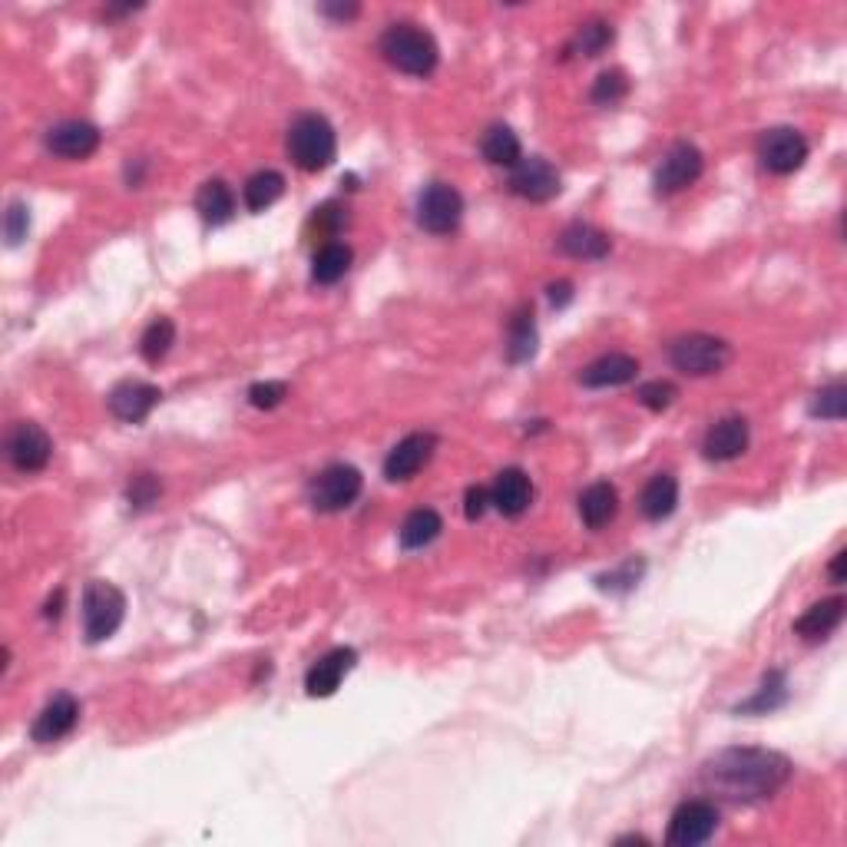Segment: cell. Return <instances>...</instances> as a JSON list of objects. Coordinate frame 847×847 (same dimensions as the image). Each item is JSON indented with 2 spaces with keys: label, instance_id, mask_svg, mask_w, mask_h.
<instances>
[{
  "label": "cell",
  "instance_id": "cell-1",
  "mask_svg": "<svg viewBox=\"0 0 847 847\" xmlns=\"http://www.w3.org/2000/svg\"><path fill=\"white\" fill-rule=\"evenodd\" d=\"M788 778L791 762L768 749H725L702 765V781L708 791L742 804L772 798Z\"/></svg>",
  "mask_w": 847,
  "mask_h": 847
},
{
  "label": "cell",
  "instance_id": "cell-2",
  "mask_svg": "<svg viewBox=\"0 0 847 847\" xmlns=\"http://www.w3.org/2000/svg\"><path fill=\"white\" fill-rule=\"evenodd\" d=\"M381 54L395 70H401L408 77H427V73H434V67L440 60L437 40L424 27L408 24V21L391 24L381 34Z\"/></svg>",
  "mask_w": 847,
  "mask_h": 847
},
{
  "label": "cell",
  "instance_id": "cell-3",
  "mask_svg": "<svg viewBox=\"0 0 847 847\" xmlns=\"http://www.w3.org/2000/svg\"><path fill=\"white\" fill-rule=\"evenodd\" d=\"M289 156L305 173H321L338 156V140L325 116L302 113L289 130Z\"/></svg>",
  "mask_w": 847,
  "mask_h": 847
},
{
  "label": "cell",
  "instance_id": "cell-4",
  "mask_svg": "<svg viewBox=\"0 0 847 847\" xmlns=\"http://www.w3.org/2000/svg\"><path fill=\"white\" fill-rule=\"evenodd\" d=\"M127 616V596L119 592L113 583L93 579L83 589V633L86 643H106Z\"/></svg>",
  "mask_w": 847,
  "mask_h": 847
},
{
  "label": "cell",
  "instance_id": "cell-5",
  "mask_svg": "<svg viewBox=\"0 0 847 847\" xmlns=\"http://www.w3.org/2000/svg\"><path fill=\"white\" fill-rule=\"evenodd\" d=\"M732 348L729 341H721L715 334H682L669 344V361L672 368L692 378H705V375H718L725 365H729Z\"/></svg>",
  "mask_w": 847,
  "mask_h": 847
},
{
  "label": "cell",
  "instance_id": "cell-6",
  "mask_svg": "<svg viewBox=\"0 0 847 847\" xmlns=\"http://www.w3.org/2000/svg\"><path fill=\"white\" fill-rule=\"evenodd\" d=\"M365 487V477L351 463H331L325 467L308 487V501L318 514H341L348 510Z\"/></svg>",
  "mask_w": 847,
  "mask_h": 847
},
{
  "label": "cell",
  "instance_id": "cell-7",
  "mask_svg": "<svg viewBox=\"0 0 847 847\" xmlns=\"http://www.w3.org/2000/svg\"><path fill=\"white\" fill-rule=\"evenodd\" d=\"M463 219V196L447 183H431L417 199V225L431 235H450Z\"/></svg>",
  "mask_w": 847,
  "mask_h": 847
},
{
  "label": "cell",
  "instance_id": "cell-8",
  "mask_svg": "<svg viewBox=\"0 0 847 847\" xmlns=\"http://www.w3.org/2000/svg\"><path fill=\"white\" fill-rule=\"evenodd\" d=\"M758 160L775 176H791L808 160V140L791 127H775L758 140Z\"/></svg>",
  "mask_w": 847,
  "mask_h": 847
},
{
  "label": "cell",
  "instance_id": "cell-9",
  "mask_svg": "<svg viewBox=\"0 0 847 847\" xmlns=\"http://www.w3.org/2000/svg\"><path fill=\"white\" fill-rule=\"evenodd\" d=\"M54 457V440L50 434L34 424V421H21L11 434H8V460L21 470V473H37L50 463Z\"/></svg>",
  "mask_w": 847,
  "mask_h": 847
},
{
  "label": "cell",
  "instance_id": "cell-10",
  "mask_svg": "<svg viewBox=\"0 0 847 847\" xmlns=\"http://www.w3.org/2000/svg\"><path fill=\"white\" fill-rule=\"evenodd\" d=\"M718 827V811L708 801H685L675 808L672 821H669V834L666 840L672 847H695L705 844Z\"/></svg>",
  "mask_w": 847,
  "mask_h": 847
},
{
  "label": "cell",
  "instance_id": "cell-11",
  "mask_svg": "<svg viewBox=\"0 0 847 847\" xmlns=\"http://www.w3.org/2000/svg\"><path fill=\"white\" fill-rule=\"evenodd\" d=\"M702 166H705V160H702V153H698V146H692V143H675L666 156H662V163H659V169H656V192L659 196H672V192H682V189H689L698 176H702Z\"/></svg>",
  "mask_w": 847,
  "mask_h": 847
},
{
  "label": "cell",
  "instance_id": "cell-12",
  "mask_svg": "<svg viewBox=\"0 0 847 847\" xmlns=\"http://www.w3.org/2000/svg\"><path fill=\"white\" fill-rule=\"evenodd\" d=\"M44 146L57 160H86L99 150V130L86 119H63V123L47 130Z\"/></svg>",
  "mask_w": 847,
  "mask_h": 847
},
{
  "label": "cell",
  "instance_id": "cell-13",
  "mask_svg": "<svg viewBox=\"0 0 847 847\" xmlns=\"http://www.w3.org/2000/svg\"><path fill=\"white\" fill-rule=\"evenodd\" d=\"M510 189L530 202H550L560 196V173L543 156H527L510 169Z\"/></svg>",
  "mask_w": 847,
  "mask_h": 847
},
{
  "label": "cell",
  "instance_id": "cell-14",
  "mask_svg": "<svg viewBox=\"0 0 847 847\" xmlns=\"http://www.w3.org/2000/svg\"><path fill=\"white\" fill-rule=\"evenodd\" d=\"M77 721H80V702L70 692H60L40 708V715L34 718L31 736H34L37 745H50V742L67 739L77 729Z\"/></svg>",
  "mask_w": 847,
  "mask_h": 847
},
{
  "label": "cell",
  "instance_id": "cell-15",
  "mask_svg": "<svg viewBox=\"0 0 847 847\" xmlns=\"http://www.w3.org/2000/svg\"><path fill=\"white\" fill-rule=\"evenodd\" d=\"M437 450V437L431 431L421 434H408L388 457H385V477L388 480H411L417 470H424V463L434 457Z\"/></svg>",
  "mask_w": 847,
  "mask_h": 847
},
{
  "label": "cell",
  "instance_id": "cell-16",
  "mask_svg": "<svg viewBox=\"0 0 847 847\" xmlns=\"http://www.w3.org/2000/svg\"><path fill=\"white\" fill-rule=\"evenodd\" d=\"M163 391L146 381H123L109 391V411L123 424H140L150 417V411L160 404Z\"/></svg>",
  "mask_w": 847,
  "mask_h": 847
},
{
  "label": "cell",
  "instance_id": "cell-17",
  "mask_svg": "<svg viewBox=\"0 0 847 847\" xmlns=\"http://www.w3.org/2000/svg\"><path fill=\"white\" fill-rule=\"evenodd\" d=\"M491 501H494V507H497L504 517H520V514H527L530 504H533V483H530V477H527L520 467L501 470L497 480H494V487H491Z\"/></svg>",
  "mask_w": 847,
  "mask_h": 847
},
{
  "label": "cell",
  "instance_id": "cell-18",
  "mask_svg": "<svg viewBox=\"0 0 847 847\" xmlns=\"http://www.w3.org/2000/svg\"><path fill=\"white\" fill-rule=\"evenodd\" d=\"M708 460H736L749 450V421L745 417H721L708 427L702 444Z\"/></svg>",
  "mask_w": 847,
  "mask_h": 847
},
{
  "label": "cell",
  "instance_id": "cell-19",
  "mask_svg": "<svg viewBox=\"0 0 847 847\" xmlns=\"http://www.w3.org/2000/svg\"><path fill=\"white\" fill-rule=\"evenodd\" d=\"M636 375H639V361L633 354L613 351V354L596 357L592 365H586L579 381H583V388H620V385H630Z\"/></svg>",
  "mask_w": 847,
  "mask_h": 847
},
{
  "label": "cell",
  "instance_id": "cell-20",
  "mask_svg": "<svg viewBox=\"0 0 847 847\" xmlns=\"http://www.w3.org/2000/svg\"><path fill=\"white\" fill-rule=\"evenodd\" d=\"M560 249L569 256V259H583V262H596V259H607L613 242L607 232H599L596 225L589 222H573L560 232Z\"/></svg>",
  "mask_w": 847,
  "mask_h": 847
},
{
  "label": "cell",
  "instance_id": "cell-21",
  "mask_svg": "<svg viewBox=\"0 0 847 847\" xmlns=\"http://www.w3.org/2000/svg\"><path fill=\"white\" fill-rule=\"evenodd\" d=\"M354 659H357L354 649H331L328 656H321V659L308 669V675H305L308 695H315V698L334 695L338 685H341V679L354 669Z\"/></svg>",
  "mask_w": 847,
  "mask_h": 847
},
{
  "label": "cell",
  "instance_id": "cell-22",
  "mask_svg": "<svg viewBox=\"0 0 847 847\" xmlns=\"http://www.w3.org/2000/svg\"><path fill=\"white\" fill-rule=\"evenodd\" d=\"M620 510V494L610 480H596L579 494V517L589 530H602L607 524H613Z\"/></svg>",
  "mask_w": 847,
  "mask_h": 847
},
{
  "label": "cell",
  "instance_id": "cell-23",
  "mask_svg": "<svg viewBox=\"0 0 847 847\" xmlns=\"http://www.w3.org/2000/svg\"><path fill=\"white\" fill-rule=\"evenodd\" d=\"M844 607H847V602H844L840 596H831V599L814 602V607H811V610L795 623V633H798L801 639H808V643L827 639V636L840 626V620H844Z\"/></svg>",
  "mask_w": 847,
  "mask_h": 847
},
{
  "label": "cell",
  "instance_id": "cell-24",
  "mask_svg": "<svg viewBox=\"0 0 847 847\" xmlns=\"http://www.w3.org/2000/svg\"><path fill=\"white\" fill-rule=\"evenodd\" d=\"M675 504H679V480L672 473H656L643 494H639V510L646 520H666L675 514Z\"/></svg>",
  "mask_w": 847,
  "mask_h": 847
},
{
  "label": "cell",
  "instance_id": "cell-25",
  "mask_svg": "<svg viewBox=\"0 0 847 847\" xmlns=\"http://www.w3.org/2000/svg\"><path fill=\"white\" fill-rule=\"evenodd\" d=\"M537 354V321H533V305H520L510 315L507 325V361L510 365H524Z\"/></svg>",
  "mask_w": 847,
  "mask_h": 847
},
{
  "label": "cell",
  "instance_id": "cell-26",
  "mask_svg": "<svg viewBox=\"0 0 847 847\" xmlns=\"http://www.w3.org/2000/svg\"><path fill=\"white\" fill-rule=\"evenodd\" d=\"M480 153L483 160H487L491 166H517L524 160V146H520V137L504 127V123H494L487 133L480 137Z\"/></svg>",
  "mask_w": 847,
  "mask_h": 847
},
{
  "label": "cell",
  "instance_id": "cell-27",
  "mask_svg": "<svg viewBox=\"0 0 847 847\" xmlns=\"http://www.w3.org/2000/svg\"><path fill=\"white\" fill-rule=\"evenodd\" d=\"M196 209L209 225H225L235 215V196L222 179H209L196 192Z\"/></svg>",
  "mask_w": 847,
  "mask_h": 847
},
{
  "label": "cell",
  "instance_id": "cell-28",
  "mask_svg": "<svg viewBox=\"0 0 847 847\" xmlns=\"http://www.w3.org/2000/svg\"><path fill=\"white\" fill-rule=\"evenodd\" d=\"M282 196H285V176L275 169H259L246 179V186H242V199H246L249 212H266Z\"/></svg>",
  "mask_w": 847,
  "mask_h": 847
},
{
  "label": "cell",
  "instance_id": "cell-29",
  "mask_svg": "<svg viewBox=\"0 0 847 847\" xmlns=\"http://www.w3.org/2000/svg\"><path fill=\"white\" fill-rule=\"evenodd\" d=\"M440 530H444L440 514L431 510V507H421V510H414V514L404 517L398 537H401V546H404V550H424V546H431V543L440 537Z\"/></svg>",
  "mask_w": 847,
  "mask_h": 847
},
{
  "label": "cell",
  "instance_id": "cell-30",
  "mask_svg": "<svg viewBox=\"0 0 847 847\" xmlns=\"http://www.w3.org/2000/svg\"><path fill=\"white\" fill-rule=\"evenodd\" d=\"M348 269H351V249L344 246V242H325V246L311 259V279L318 285L341 282Z\"/></svg>",
  "mask_w": 847,
  "mask_h": 847
},
{
  "label": "cell",
  "instance_id": "cell-31",
  "mask_svg": "<svg viewBox=\"0 0 847 847\" xmlns=\"http://www.w3.org/2000/svg\"><path fill=\"white\" fill-rule=\"evenodd\" d=\"M613 44V27L607 21H586L579 24V31L573 34L566 54H576V57H599L602 50H607Z\"/></svg>",
  "mask_w": 847,
  "mask_h": 847
},
{
  "label": "cell",
  "instance_id": "cell-32",
  "mask_svg": "<svg viewBox=\"0 0 847 847\" xmlns=\"http://www.w3.org/2000/svg\"><path fill=\"white\" fill-rule=\"evenodd\" d=\"M173 344H176V325H173L169 318H156V321L143 331V338H140V354H143L146 365H160V361L169 354Z\"/></svg>",
  "mask_w": 847,
  "mask_h": 847
},
{
  "label": "cell",
  "instance_id": "cell-33",
  "mask_svg": "<svg viewBox=\"0 0 847 847\" xmlns=\"http://www.w3.org/2000/svg\"><path fill=\"white\" fill-rule=\"evenodd\" d=\"M847 414V388L840 381L821 388L811 401V417H821V421H844Z\"/></svg>",
  "mask_w": 847,
  "mask_h": 847
},
{
  "label": "cell",
  "instance_id": "cell-34",
  "mask_svg": "<svg viewBox=\"0 0 847 847\" xmlns=\"http://www.w3.org/2000/svg\"><path fill=\"white\" fill-rule=\"evenodd\" d=\"M626 93H630V80L623 70H607L592 83V103L599 106H616L620 99H626Z\"/></svg>",
  "mask_w": 847,
  "mask_h": 847
},
{
  "label": "cell",
  "instance_id": "cell-35",
  "mask_svg": "<svg viewBox=\"0 0 847 847\" xmlns=\"http://www.w3.org/2000/svg\"><path fill=\"white\" fill-rule=\"evenodd\" d=\"M785 698H788L785 675H781V672H772V675H765V685H762V692H758L752 702L739 705V711H772V708L785 705Z\"/></svg>",
  "mask_w": 847,
  "mask_h": 847
},
{
  "label": "cell",
  "instance_id": "cell-36",
  "mask_svg": "<svg viewBox=\"0 0 847 847\" xmlns=\"http://www.w3.org/2000/svg\"><path fill=\"white\" fill-rule=\"evenodd\" d=\"M160 494H163V483H160L153 473H137V477L130 480V487H127V501H130V507H137V510L153 507V504L160 501Z\"/></svg>",
  "mask_w": 847,
  "mask_h": 847
},
{
  "label": "cell",
  "instance_id": "cell-37",
  "mask_svg": "<svg viewBox=\"0 0 847 847\" xmlns=\"http://www.w3.org/2000/svg\"><path fill=\"white\" fill-rule=\"evenodd\" d=\"M636 398H639V404L649 408V411H666V408L675 404L679 388H675L672 381H649V385H643V388L636 391Z\"/></svg>",
  "mask_w": 847,
  "mask_h": 847
},
{
  "label": "cell",
  "instance_id": "cell-38",
  "mask_svg": "<svg viewBox=\"0 0 847 847\" xmlns=\"http://www.w3.org/2000/svg\"><path fill=\"white\" fill-rule=\"evenodd\" d=\"M31 232V209L24 202H11L8 205V215H4V235L11 246H21V242L27 238Z\"/></svg>",
  "mask_w": 847,
  "mask_h": 847
},
{
  "label": "cell",
  "instance_id": "cell-39",
  "mask_svg": "<svg viewBox=\"0 0 847 847\" xmlns=\"http://www.w3.org/2000/svg\"><path fill=\"white\" fill-rule=\"evenodd\" d=\"M285 395H289V388L282 381H259L249 388V404L259 411H272L285 401Z\"/></svg>",
  "mask_w": 847,
  "mask_h": 847
},
{
  "label": "cell",
  "instance_id": "cell-40",
  "mask_svg": "<svg viewBox=\"0 0 847 847\" xmlns=\"http://www.w3.org/2000/svg\"><path fill=\"white\" fill-rule=\"evenodd\" d=\"M491 507H494V501H491V491H487V487H470V491H467V497H463V517H467V520H480Z\"/></svg>",
  "mask_w": 847,
  "mask_h": 847
},
{
  "label": "cell",
  "instance_id": "cell-41",
  "mask_svg": "<svg viewBox=\"0 0 847 847\" xmlns=\"http://www.w3.org/2000/svg\"><path fill=\"white\" fill-rule=\"evenodd\" d=\"M639 569H643V563L636 566V560H633V563H626L623 569H616V573H610V576H599V586H602V589H620V586L630 589V586L639 579Z\"/></svg>",
  "mask_w": 847,
  "mask_h": 847
},
{
  "label": "cell",
  "instance_id": "cell-42",
  "mask_svg": "<svg viewBox=\"0 0 847 847\" xmlns=\"http://www.w3.org/2000/svg\"><path fill=\"white\" fill-rule=\"evenodd\" d=\"M311 225H318L321 232H338L341 225H344V212L338 209V205H321V209H315V219H311Z\"/></svg>",
  "mask_w": 847,
  "mask_h": 847
},
{
  "label": "cell",
  "instance_id": "cell-43",
  "mask_svg": "<svg viewBox=\"0 0 847 847\" xmlns=\"http://www.w3.org/2000/svg\"><path fill=\"white\" fill-rule=\"evenodd\" d=\"M550 302H553L556 308L569 305V302H573V285H569V282H556V285H550Z\"/></svg>",
  "mask_w": 847,
  "mask_h": 847
},
{
  "label": "cell",
  "instance_id": "cell-44",
  "mask_svg": "<svg viewBox=\"0 0 847 847\" xmlns=\"http://www.w3.org/2000/svg\"><path fill=\"white\" fill-rule=\"evenodd\" d=\"M321 14L338 17V21H351V17H357V4H325Z\"/></svg>",
  "mask_w": 847,
  "mask_h": 847
},
{
  "label": "cell",
  "instance_id": "cell-45",
  "mask_svg": "<svg viewBox=\"0 0 847 847\" xmlns=\"http://www.w3.org/2000/svg\"><path fill=\"white\" fill-rule=\"evenodd\" d=\"M844 563H847V553L840 550V553H834V560H831V583H844Z\"/></svg>",
  "mask_w": 847,
  "mask_h": 847
},
{
  "label": "cell",
  "instance_id": "cell-46",
  "mask_svg": "<svg viewBox=\"0 0 847 847\" xmlns=\"http://www.w3.org/2000/svg\"><path fill=\"white\" fill-rule=\"evenodd\" d=\"M60 607H63V592H57V599H50V602H47L44 616H47V620H50V616L57 620V616H60Z\"/></svg>",
  "mask_w": 847,
  "mask_h": 847
},
{
  "label": "cell",
  "instance_id": "cell-47",
  "mask_svg": "<svg viewBox=\"0 0 847 847\" xmlns=\"http://www.w3.org/2000/svg\"><path fill=\"white\" fill-rule=\"evenodd\" d=\"M616 844H649V840L643 834H630V837H620Z\"/></svg>",
  "mask_w": 847,
  "mask_h": 847
}]
</instances>
